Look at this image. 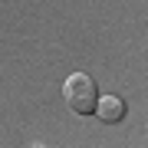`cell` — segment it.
Returning <instances> with one entry per match:
<instances>
[{
	"label": "cell",
	"instance_id": "6da1fadb",
	"mask_svg": "<svg viewBox=\"0 0 148 148\" xmlns=\"http://www.w3.org/2000/svg\"><path fill=\"white\" fill-rule=\"evenodd\" d=\"M63 99L76 115H92L95 102H99V86L89 73H73L63 82Z\"/></svg>",
	"mask_w": 148,
	"mask_h": 148
},
{
	"label": "cell",
	"instance_id": "7a4b0ae2",
	"mask_svg": "<svg viewBox=\"0 0 148 148\" xmlns=\"http://www.w3.org/2000/svg\"><path fill=\"white\" fill-rule=\"evenodd\" d=\"M125 99H119V95H99V102H95V119H102L106 125H115V122L125 119Z\"/></svg>",
	"mask_w": 148,
	"mask_h": 148
}]
</instances>
